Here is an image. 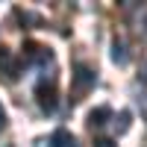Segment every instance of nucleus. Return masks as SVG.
<instances>
[{
    "label": "nucleus",
    "mask_w": 147,
    "mask_h": 147,
    "mask_svg": "<svg viewBox=\"0 0 147 147\" xmlns=\"http://www.w3.org/2000/svg\"><path fill=\"white\" fill-rule=\"evenodd\" d=\"M129 124H132V112L129 109H121L118 118H115V136H124V132L129 129Z\"/></svg>",
    "instance_id": "obj_7"
},
{
    "label": "nucleus",
    "mask_w": 147,
    "mask_h": 147,
    "mask_svg": "<svg viewBox=\"0 0 147 147\" xmlns=\"http://www.w3.org/2000/svg\"><path fill=\"white\" fill-rule=\"evenodd\" d=\"M35 100H38V106L44 109V112H53L56 109V82L50 80H41L38 85H35Z\"/></svg>",
    "instance_id": "obj_2"
},
{
    "label": "nucleus",
    "mask_w": 147,
    "mask_h": 147,
    "mask_svg": "<svg viewBox=\"0 0 147 147\" xmlns=\"http://www.w3.org/2000/svg\"><path fill=\"white\" fill-rule=\"evenodd\" d=\"M94 85H97V71L94 68L80 65L77 71H74V94H77V100H80L82 94H88Z\"/></svg>",
    "instance_id": "obj_1"
},
{
    "label": "nucleus",
    "mask_w": 147,
    "mask_h": 147,
    "mask_svg": "<svg viewBox=\"0 0 147 147\" xmlns=\"http://www.w3.org/2000/svg\"><path fill=\"white\" fill-rule=\"evenodd\" d=\"M109 121H115V115H112V109H109V106H97V109L88 112V127H91V129L109 124Z\"/></svg>",
    "instance_id": "obj_4"
},
{
    "label": "nucleus",
    "mask_w": 147,
    "mask_h": 147,
    "mask_svg": "<svg viewBox=\"0 0 147 147\" xmlns=\"http://www.w3.org/2000/svg\"><path fill=\"white\" fill-rule=\"evenodd\" d=\"M94 147H118L115 138H94Z\"/></svg>",
    "instance_id": "obj_8"
},
{
    "label": "nucleus",
    "mask_w": 147,
    "mask_h": 147,
    "mask_svg": "<svg viewBox=\"0 0 147 147\" xmlns=\"http://www.w3.org/2000/svg\"><path fill=\"white\" fill-rule=\"evenodd\" d=\"M0 74H3L9 82H15V80L21 77V62L12 56V50L3 47V44H0Z\"/></svg>",
    "instance_id": "obj_3"
},
{
    "label": "nucleus",
    "mask_w": 147,
    "mask_h": 147,
    "mask_svg": "<svg viewBox=\"0 0 147 147\" xmlns=\"http://www.w3.org/2000/svg\"><path fill=\"white\" fill-rule=\"evenodd\" d=\"M6 127V112H3V106H0V129Z\"/></svg>",
    "instance_id": "obj_9"
},
{
    "label": "nucleus",
    "mask_w": 147,
    "mask_h": 147,
    "mask_svg": "<svg viewBox=\"0 0 147 147\" xmlns=\"http://www.w3.org/2000/svg\"><path fill=\"white\" fill-rule=\"evenodd\" d=\"M47 147H77V138L68 129H56L50 136V141H47Z\"/></svg>",
    "instance_id": "obj_5"
},
{
    "label": "nucleus",
    "mask_w": 147,
    "mask_h": 147,
    "mask_svg": "<svg viewBox=\"0 0 147 147\" xmlns=\"http://www.w3.org/2000/svg\"><path fill=\"white\" fill-rule=\"evenodd\" d=\"M112 62L115 65H127L129 62V50H127V41L124 38H115L112 41Z\"/></svg>",
    "instance_id": "obj_6"
}]
</instances>
